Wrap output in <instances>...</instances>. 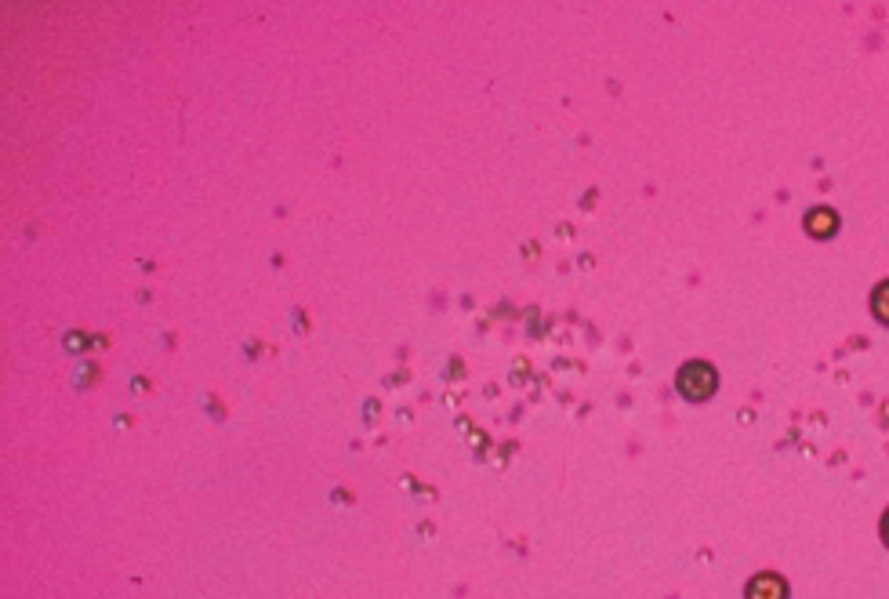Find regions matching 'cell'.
<instances>
[{
  "label": "cell",
  "mask_w": 889,
  "mask_h": 599,
  "mask_svg": "<svg viewBox=\"0 0 889 599\" xmlns=\"http://www.w3.org/2000/svg\"><path fill=\"white\" fill-rule=\"evenodd\" d=\"M882 538H886V545H889V516L882 520Z\"/></svg>",
  "instance_id": "obj_5"
},
{
  "label": "cell",
  "mask_w": 889,
  "mask_h": 599,
  "mask_svg": "<svg viewBox=\"0 0 889 599\" xmlns=\"http://www.w3.org/2000/svg\"><path fill=\"white\" fill-rule=\"evenodd\" d=\"M675 385H679V393L690 396V400H708V396L715 393V371L708 364H701V360H694V364H686L683 371H679Z\"/></svg>",
  "instance_id": "obj_1"
},
{
  "label": "cell",
  "mask_w": 889,
  "mask_h": 599,
  "mask_svg": "<svg viewBox=\"0 0 889 599\" xmlns=\"http://www.w3.org/2000/svg\"><path fill=\"white\" fill-rule=\"evenodd\" d=\"M835 211H828V207H817V211H810V222H806V229H810L813 236H828L835 233Z\"/></svg>",
  "instance_id": "obj_3"
},
{
  "label": "cell",
  "mask_w": 889,
  "mask_h": 599,
  "mask_svg": "<svg viewBox=\"0 0 889 599\" xmlns=\"http://www.w3.org/2000/svg\"><path fill=\"white\" fill-rule=\"evenodd\" d=\"M871 309H875V316H879L882 324H889V280L875 287V295H871Z\"/></svg>",
  "instance_id": "obj_4"
},
{
  "label": "cell",
  "mask_w": 889,
  "mask_h": 599,
  "mask_svg": "<svg viewBox=\"0 0 889 599\" xmlns=\"http://www.w3.org/2000/svg\"><path fill=\"white\" fill-rule=\"evenodd\" d=\"M744 596L748 599H784L788 589H784V581L777 578V574H759V578H752V585H748Z\"/></svg>",
  "instance_id": "obj_2"
}]
</instances>
